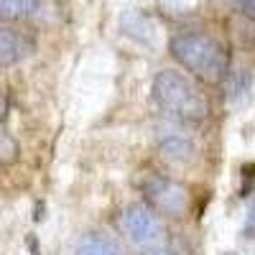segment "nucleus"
I'll return each instance as SVG.
<instances>
[{"mask_svg": "<svg viewBox=\"0 0 255 255\" xmlns=\"http://www.w3.org/2000/svg\"><path fill=\"white\" fill-rule=\"evenodd\" d=\"M168 51L186 72L207 84H220L230 72V54L225 44L207 31H181L171 36Z\"/></svg>", "mask_w": 255, "mask_h": 255, "instance_id": "nucleus-1", "label": "nucleus"}, {"mask_svg": "<svg viewBox=\"0 0 255 255\" xmlns=\"http://www.w3.org/2000/svg\"><path fill=\"white\" fill-rule=\"evenodd\" d=\"M151 97L158 110L181 125H202L209 118V102L184 72L161 69L153 77Z\"/></svg>", "mask_w": 255, "mask_h": 255, "instance_id": "nucleus-2", "label": "nucleus"}, {"mask_svg": "<svg viewBox=\"0 0 255 255\" xmlns=\"http://www.w3.org/2000/svg\"><path fill=\"white\" fill-rule=\"evenodd\" d=\"M140 189L145 194L148 207L156 209L158 215L174 217V220H181V217L189 215V209H191V191H189L186 184H181L176 179H168V176L151 174V176L143 179Z\"/></svg>", "mask_w": 255, "mask_h": 255, "instance_id": "nucleus-3", "label": "nucleus"}, {"mask_svg": "<svg viewBox=\"0 0 255 255\" xmlns=\"http://www.w3.org/2000/svg\"><path fill=\"white\" fill-rule=\"evenodd\" d=\"M120 230L133 245L143 250L166 245V227L161 222V215L143 202L125 204V209L120 212Z\"/></svg>", "mask_w": 255, "mask_h": 255, "instance_id": "nucleus-4", "label": "nucleus"}, {"mask_svg": "<svg viewBox=\"0 0 255 255\" xmlns=\"http://www.w3.org/2000/svg\"><path fill=\"white\" fill-rule=\"evenodd\" d=\"M33 49H36V41L28 33L15 28H0V69L28 59Z\"/></svg>", "mask_w": 255, "mask_h": 255, "instance_id": "nucleus-5", "label": "nucleus"}, {"mask_svg": "<svg viewBox=\"0 0 255 255\" xmlns=\"http://www.w3.org/2000/svg\"><path fill=\"white\" fill-rule=\"evenodd\" d=\"M120 26L125 36H130L143 46H153L158 41V23L143 10H125L120 15Z\"/></svg>", "mask_w": 255, "mask_h": 255, "instance_id": "nucleus-6", "label": "nucleus"}, {"mask_svg": "<svg viewBox=\"0 0 255 255\" xmlns=\"http://www.w3.org/2000/svg\"><path fill=\"white\" fill-rule=\"evenodd\" d=\"M74 255H123V248L118 245L115 238L108 235V232L92 230V232H84L79 238Z\"/></svg>", "mask_w": 255, "mask_h": 255, "instance_id": "nucleus-7", "label": "nucleus"}, {"mask_svg": "<svg viewBox=\"0 0 255 255\" xmlns=\"http://www.w3.org/2000/svg\"><path fill=\"white\" fill-rule=\"evenodd\" d=\"M158 148H161V156L171 163H189L194 158V143L181 133H161Z\"/></svg>", "mask_w": 255, "mask_h": 255, "instance_id": "nucleus-8", "label": "nucleus"}, {"mask_svg": "<svg viewBox=\"0 0 255 255\" xmlns=\"http://www.w3.org/2000/svg\"><path fill=\"white\" fill-rule=\"evenodd\" d=\"M44 0H0V20H8V23H20V20H28L41 10Z\"/></svg>", "mask_w": 255, "mask_h": 255, "instance_id": "nucleus-9", "label": "nucleus"}, {"mask_svg": "<svg viewBox=\"0 0 255 255\" xmlns=\"http://www.w3.org/2000/svg\"><path fill=\"white\" fill-rule=\"evenodd\" d=\"M18 156H20V145H18V140H15L10 133H5L3 128H0V166H10V163H15Z\"/></svg>", "mask_w": 255, "mask_h": 255, "instance_id": "nucleus-10", "label": "nucleus"}, {"mask_svg": "<svg viewBox=\"0 0 255 255\" xmlns=\"http://www.w3.org/2000/svg\"><path fill=\"white\" fill-rule=\"evenodd\" d=\"M8 110H10V102H8V95L0 90V123L8 118Z\"/></svg>", "mask_w": 255, "mask_h": 255, "instance_id": "nucleus-11", "label": "nucleus"}, {"mask_svg": "<svg viewBox=\"0 0 255 255\" xmlns=\"http://www.w3.org/2000/svg\"><path fill=\"white\" fill-rule=\"evenodd\" d=\"M143 255H174V253L168 250L166 245H161V248H148V250H143Z\"/></svg>", "mask_w": 255, "mask_h": 255, "instance_id": "nucleus-12", "label": "nucleus"}, {"mask_svg": "<svg viewBox=\"0 0 255 255\" xmlns=\"http://www.w3.org/2000/svg\"><path fill=\"white\" fill-rule=\"evenodd\" d=\"M250 3H253V8H255V0H250Z\"/></svg>", "mask_w": 255, "mask_h": 255, "instance_id": "nucleus-13", "label": "nucleus"}, {"mask_svg": "<svg viewBox=\"0 0 255 255\" xmlns=\"http://www.w3.org/2000/svg\"><path fill=\"white\" fill-rule=\"evenodd\" d=\"M227 255H235V253H227Z\"/></svg>", "mask_w": 255, "mask_h": 255, "instance_id": "nucleus-14", "label": "nucleus"}]
</instances>
